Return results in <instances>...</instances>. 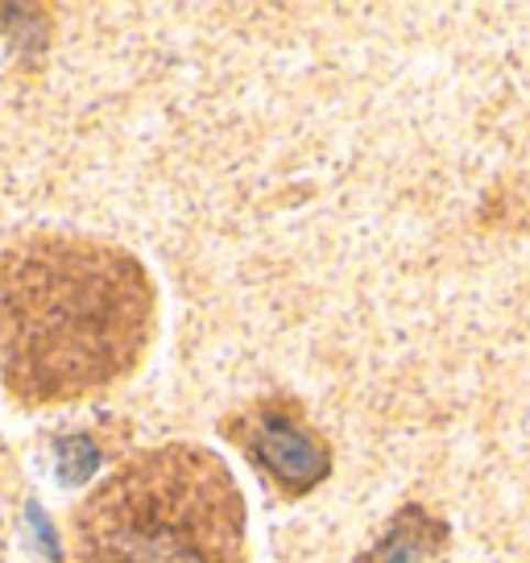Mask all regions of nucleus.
I'll list each match as a JSON object with an SVG mask.
<instances>
[{"mask_svg":"<svg viewBox=\"0 0 530 563\" xmlns=\"http://www.w3.org/2000/svg\"><path fill=\"white\" fill-rule=\"evenodd\" d=\"M241 422L245 427L236 435L249 448V456L290 493L319 485L328 476V468H332L328 443L319 440L316 431L299 427V419H286L278 406H262V410L245 415Z\"/></svg>","mask_w":530,"mask_h":563,"instance_id":"nucleus-3","label":"nucleus"},{"mask_svg":"<svg viewBox=\"0 0 530 563\" xmlns=\"http://www.w3.org/2000/svg\"><path fill=\"white\" fill-rule=\"evenodd\" d=\"M440 522H431L427 514L419 510H407V514H398V522H394V530H389L386 539L377 543V551H373L369 560H361V563H415L423 551H431L435 543H423L419 534L423 530H435Z\"/></svg>","mask_w":530,"mask_h":563,"instance_id":"nucleus-4","label":"nucleus"},{"mask_svg":"<svg viewBox=\"0 0 530 563\" xmlns=\"http://www.w3.org/2000/svg\"><path fill=\"white\" fill-rule=\"evenodd\" d=\"M75 563H249L229 464L195 443L124 460L75 514Z\"/></svg>","mask_w":530,"mask_h":563,"instance_id":"nucleus-2","label":"nucleus"},{"mask_svg":"<svg viewBox=\"0 0 530 563\" xmlns=\"http://www.w3.org/2000/svg\"><path fill=\"white\" fill-rule=\"evenodd\" d=\"M154 340V282L121 245L75 232L0 241V382L25 406L117 386Z\"/></svg>","mask_w":530,"mask_h":563,"instance_id":"nucleus-1","label":"nucleus"},{"mask_svg":"<svg viewBox=\"0 0 530 563\" xmlns=\"http://www.w3.org/2000/svg\"><path fill=\"white\" fill-rule=\"evenodd\" d=\"M100 468V448L84 435H63L54 443V473L63 485H84Z\"/></svg>","mask_w":530,"mask_h":563,"instance_id":"nucleus-5","label":"nucleus"},{"mask_svg":"<svg viewBox=\"0 0 530 563\" xmlns=\"http://www.w3.org/2000/svg\"><path fill=\"white\" fill-rule=\"evenodd\" d=\"M0 493H4V476H0Z\"/></svg>","mask_w":530,"mask_h":563,"instance_id":"nucleus-6","label":"nucleus"}]
</instances>
